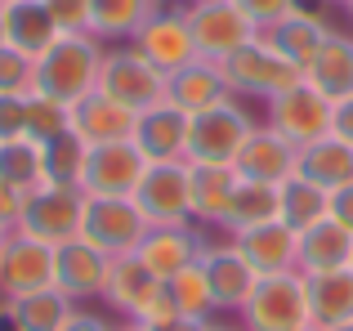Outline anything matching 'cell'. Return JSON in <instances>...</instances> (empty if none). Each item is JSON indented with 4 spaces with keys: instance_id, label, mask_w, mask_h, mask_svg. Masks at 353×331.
<instances>
[{
    "instance_id": "6",
    "label": "cell",
    "mask_w": 353,
    "mask_h": 331,
    "mask_svg": "<svg viewBox=\"0 0 353 331\" xmlns=\"http://www.w3.org/2000/svg\"><path fill=\"white\" fill-rule=\"evenodd\" d=\"M99 94H108L112 103L130 108V112H148V108L165 103V77L143 59L139 50H125V54H108L103 68H99Z\"/></svg>"
},
{
    "instance_id": "8",
    "label": "cell",
    "mask_w": 353,
    "mask_h": 331,
    "mask_svg": "<svg viewBox=\"0 0 353 331\" xmlns=\"http://www.w3.org/2000/svg\"><path fill=\"white\" fill-rule=\"evenodd\" d=\"M188 18V32H192V45H197L201 59L219 63L228 59L233 50H241L246 41H255V23L233 5V0H197Z\"/></svg>"
},
{
    "instance_id": "38",
    "label": "cell",
    "mask_w": 353,
    "mask_h": 331,
    "mask_svg": "<svg viewBox=\"0 0 353 331\" xmlns=\"http://www.w3.org/2000/svg\"><path fill=\"white\" fill-rule=\"evenodd\" d=\"M36 59H27L14 45H0V94H32Z\"/></svg>"
},
{
    "instance_id": "31",
    "label": "cell",
    "mask_w": 353,
    "mask_h": 331,
    "mask_svg": "<svg viewBox=\"0 0 353 331\" xmlns=\"http://www.w3.org/2000/svg\"><path fill=\"white\" fill-rule=\"evenodd\" d=\"M0 179L9 188H18L23 197H32L36 188H45V161H41V143L36 139H5L0 143Z\"/></svg>"
},
{
    "instance_id": "10",
    "label": "cell",
    "mask_w": 353,
    "mask_h": 331,
    "mask_svg": "<svg viewBox=\"0 0 353 331\" xmlns=\"http://www.w3.org/2000/svg\"><path fill=\"white\" fill-rule=\"evenodd\" d=\"M143 170H148V161H143V152L134 148V139L99 143L85 157L81 188H85V197H134Z\"/></svg>"
},
{
    "instance_id": "34",
    "label": "cell",
    "mask_w": 353,
    "mask_h": 331,
    "mask_svg": "<svg viewBox=\"0 0 353 331\" xmlns=\"http://www.w3.org/2000/svg\"><path fill=\"white\" fill-rule=\"evenodd\" d=\"M85 157H90V143L81 139L77 130H68V134H59V139L41 143L45 183H68V188H81V174H85Z\"/></svg>"
},
{
    "instance_id": "2",
    "label": "cell",
    "mask_w": 353,
    "mask_h": 331,
    "mask_svg": "<svg viewBox=\"0 0 353 331\" xmlns=\"http://www.w3.org/2000/svg\"><path fill=\"white\" fill-rule=\"evenodd\" d=\"M81 219H85V188L45 183L27 197L23 215H18V233L36 237L45 246H63L81 237Z\"/></svg>"
},
{
    "instance_id": "20",
    "label": "cell",
    "mask_w": 353,
    "mask_h": 331,
    "mask_svg": "<svg viewBox=\"0 0 353 331\" xmlns=\"http://www.w3.org/2000/svg\"><path fill=\"white\" fill-rule=\"evenodd\" d=\"M197 264H201V273H206V287H210L215 309H241L246 296H250V287L259 282L255 269L241 260L237 246H206Z\"/></svg>"
},
{
    "instance_id": "12",
    "label": "cell",
    "mask_w": 353,
    "mask_h": 331,
    "mask_svg": "<svg viewBox=\"0 0 353 331\" xmlns=\"http://www.w3.org/2000/svg\"><path fill=\"white\" fill-rule=\"evenodd\" d=\"M268 117H273V130L282 139H291L295 148H309V143L331 134V103L313 86H304V81L295 90H286V94H277Z\"/></svg>"
},
{
    "instance_id": "40",
    "label": "cell",
    "mask_w": 353,
    "mask_h": 331,
    "mask_svg": "<svg viewBox=\"0 0 353 331\" xmlns=\"http://www.w3.org/2000/svg\"><path fill=\"white\" fill-rule=\"evenodd\" d=\"M41 5L50 9L59 32H81V27H90V0H41Z\"/></svg>"
},
{
    "instance_id": "51",
    "label": "cell",
    "mask_w": 353,
    "mask_h": 331,
    "mask_svg": "<svg viewBox=\"0 0 353 331\" xmlns=\"http://www.w3.org/2000/svg\"><path fill=\"white\" fill-rule=\"evenodd\" d=\"M295 331H318V327H313V323H309V327H295Z\"/></svg>"
},
{
    "instance_id": "33",
    "label": "cell",
    "mask_w": 353,
    "mask_h": 331,
    "mask_svg": "<svg viewBox=\"0 0 353 331\" xmlns=\"http://www.w3.org/2000/svg\"><path fill=\"white\" fill-rule=\"evenodd\" d=\"M282 215V188L273 183H255V179H237L233 206H228V224L237 228H255V224H273Z\"/></svg>"
},
{
    "instance_id": "29",
    "label": "cell",
    "mask_w": 353,
    "mask_h": 331,
    "mask_svg": "<svg viewBox=\"0 0 353 331\" xmlns=\"http://www.w3.org/2000/svg\"><path fill=\"white\" fill-rule=\"evenodd\" d=\"M157 282H161V278H152V273H148V264L139 260V255H117V260H112V273H108V291H103V296L112 300L117 309L143 318V309H148V300H152Z\"/></svg>"
},
{
    "instance_id": "18",
    "label": "cell",
    "mask_w": 353,
    "mask_h": 331,
    "mask_svg": "<svg viewBox=\"0 0 353 331\" xmlns=\"http://www.w3.org/2000/svg\"><path fill=\"white\" fill-rule=\"evenodd\" d=\"M327 36L331 32L322 27L318 14H309V9H291V14H282L277 23H268L259 41H264L268 50H277L291 68H300V77H304V68L318 59V50H322Z\"/></svg>"
},
{
    "instance_id": "19",
    "label": "cell",
    "mask_w": 353,
    "mask_h": 331,
    "mask_svg": "<svg viewBox=\"0 0 353 331\" xmlns=\"http://www.w3.org/2000/svg\"><path fill=\"white\" fill-rule=\"evenodd\" d=\"M224 99H228V81L219 72V63H210V59H192L188 68L165 77V103H174L188 117L206 112V108H219Z\"/></svg>"
},
{
    "instance_id": "44",
    "label": "cell",
    "mask_w": 353,
    "mask_h": 331,
    "mask_svg": "<svg viewBox=\"0 0 353 331\" xmlns=\"http://www.w3.org/2000/svg\"><path fill=\"white\" fill-rule=\"evenodd\" d=\"M143 331H206L210 323L206 318H192V314H179V318H157V323H139Z\"/></svg>"
},
{
    "instance_id": "52",
    "label": "cell",
    "mask_w": 353,
    "mask_h": 331,
    "mask_svg": "<svg viewBox=\"0 0 353 331\" xmlns=\"http://www.w3.org/2000/svg\"><path fill=\"white\" fill-rule=\"evenodd\" d=\"M121 331H143V327H139V323H134V327H121Z\"/></svg>"
},
{
    "instance_id": "5",
    "label": "cell",
    "mask_w": 353,
    "mask_h": 331,
    "mask_svg": "<svg viewBox=\"0 0 353 331\" xmlns=\"http://www.w3.org/2000/svg\"><path fill=\"white\" fill-rule=\"evenodd\" d=\"M250 331H295L309 327V296H304V273H277V278H259L250 287L246 305Z\"/></svg>"
},
{
    "instance_id": "37",
    "label": "cell",
    "mask_w": 353,
    "mask_h": 331,
    "mask_svg": "<svg viewBox=\"0 0 353 331\" xmlns=\"http://www.w3.org/2000/svg\"><path fill=\"white\" fill-rule=\"evenodd\" d=\"M68 130H72V108L54 103V99H45V94H27V139L50 143Z\"/></svg>"
},
{
    "instance_id": "26",
    "label": "cell",
    "mask_w": 353,
    "mask_h": 331,
    "mask_svg": "<svg viewBox=\"0 0 353 331\" xmlns=\"http://www.w3.org/2000/svg\"><path fill=\"white\" fill-rule=\"evenodd\" d=\"M188 183H192V215L228 224V206H233V192H237V170L233 166L188 161Z\"/></svg>"
},
{
    "instance_id": "47",
    "label": "cell",
    "mask_w": 353,
    "mask_h": 331,
    "mask_svg": "<svg viewBox=\"0 0 353 331\" xmlns=\"http://www.w3.org/2000/svg\"><path fill=\"white\" fill-rule=\"evenodd\" d=\"M0 331H18V323H14V314H9V305H5V314H0Z\"/></svg>"
},
{
    "instance_id": "30",
    "label": "cell",
    "mask_w": 353,
    "mask_h": 331,
    "mask_svg": "<svg viewBox=\"0 0 353 331\" xmlns=\"http://www.w3.org/2000/svg\"><path fill=\"white\" fill-rule=\"evenodd\" d=\"M331 215V192H322L318 183L300 179V174H291V179L282 183V224L291 228V233H304V228H313L318 219Z\"/></svg>"
},
{
    "instance_id": "32",
    "label": "cell",
    "mask_w": 353,
    "mask_h": 331,
    "mask_svg": "<svg viewBox=\"0 0 353 331\" xmlns=\"http://www.w3.org/2000/svg\"><path fill=\"white\" fill-rule=\"evenodd\" d=\"M9 314H14L18 331H63V323H68L77 309H72V300L63 296L59 287H50V291H36V296L9 300Z\"/></svg>"
},
{
    "instance_id": "56",
    "label": "cell",
    "mask_w": 353,
    "mask_h": 331,
    "mask_svg": "<svg viewBox=\"0 0 353 331\" xmlns=\"http://www.w3.org/2000/svg\"><path fill=\"white\" fill-rule=\"evenodd\" d=\"M349 269H353V255H349Z\"/></svg>"
},
{
    "instance_id": "11",
    "label": "cell",
    "mask_w": 353,
    "mask_h": 331,
    "mask_svg": "<svg viewBox=\"0 0 353 331\" xmlns=\"http://www.w3.org/2000/svg\"><path fill=\"white\" fill-rule=\"evenodd\" d=\"M50 287H54V246L23 233L5 237V246H0V291H5V300L36 296V291Z\"/></svg>"
},
{
    "instance_id": "48",
    "label": "cell",
    "mask_w": 353,
    "mask_h": 331,
    "mask_svg": "<svg viewBox=\"0 0 353 331\" xmlns=\"http://www.w3.org/2000/svg\"><path fill=\"white\" fill-rule=\"evenodd\" d=\"M5 18H9V5L0 0V45H5Z\"/></svg>"
},
{
    "instance_id": "45",
    "label": "cell",
    "mask_w": 353,
    "mask_h": 331,
    "mask_svg": "<svg viewBox=\"0 0 353 331\" xmlns=\"http://www.w3.org/2000/svg\"><path fill=\"white\" fill-rule=\"evenodd\" d=\"M331 219H336V224H345L349 233H353V183H345V188L331 192Z\"/></svg>"
},
{
    "instance_id": "54",
    "label": "cell",
    "mask_w": 353,
    "mask_h": 331,
    "mask_svg": "<svg viewBox=\"0 0 353 331\" xmlns=\"http://www.w3.org/2000/svg\"><path fill=\"white\" fill-rule=\"evenodd\" d=\"M206 331H224V327H206Z\"/></svg>"
},
{
    "instance_id": "9",
    "label": "cell",
    "mask_w": 353,
    "mask_h": 331,
    "mask_svg": "<svg viewBox=\"0 0 353 331\" xmlns=\"http://www.w3.org/2000/svg\"><path fill=\"white\" fill-rule=\"evenodd\" d=\"M255 130L250 117L241 112L237 103H219L206 108V112L192 117V130H188V161H210V166H233V157L241 152L246 134Z\"/></svg>"
},
{
    "instance_id": "49",
    "label": "cell",
    "mask_w": 353,
    "mask_h": 331,
    "mask_svg": "<svg viewBox=\"0 0 353 331\" xmlns=\"http://www.w3.org/2000/svg\"><path fill=\"white\" fill-rule=\"evenodd\" d=\"M327 331H353V323H340V327H327Z\"/></svg>"
},
{
    "instance_id": "17",
    "label": "cell",
    "mask_w": 353,
    "mask_h": 331,
    "mask_svg": "<svg viewBox=\"0 0 353 331\" xmlns=\"http://www.w3.org/2000/svg\"><path fill=\"white\" fill-rule=\"evenodd\" d=\"M295 157H300V148L291 139H282L277 130H250L241 152L233 157V170H237V179H255V183L282 188L295 174Z\"/></svg>"
},
{
    "instance_id": "39",
    "label": "cell",
    "mask_w": 353,
    "mask_h": 331,
    "mask_svg": "<svg viewBox=\"0 0 353 331\" xmlns=\"http://www.w3.org/2000/svg\"><path fill=\"white\" fill-rule=\"evenodd\" d=\"M27 134V94H0V143Z\"/></svg>"
},
{
    "instance_id": "3",
    "label": "cell",
    "mask_w": 353,
    "mask_h": 331,
    "mask_svg": "<svg viewBox=\"0 0 353 331\" xmlns=\"http://www.w3.org/2000/svg\"><path fill=\"white\" fill-rule=\"evenodd\" d=\"M148 219L134 206V197H85V219H81V237L90 246L117 260V255H134L139 242L148 237Z\"/></svg>"
},
{
    "instance_id": "41",
    "label": "cell",
    "mask_w": 353,
    "mask_h": 331,
    "mask_svg": "<svg viewBox=\"0 0 353 331\" xmlns=\"http://www.w3.org/2000/svg\"><path fill=\"white\" fill-rule=\"evenodd\" d=\"M233 5H237L255 27H268V23H277L282 14H291L295 0H233Z\"/></svg>"
},
{
    "instance_id": "50",
    "label": "cell",
    "mask_w": 353,
    "mask_h": 331,
    "mask_svg": "<svg viewBox=\"0 0 353 331\" xmlns=\"http://www.w3.org/2000/svg\"><path fill=\"white\" fill-rule=\"evenodd\" d=\"M5 5H32V0H5Z\"/></svg>"
},
{
    "instance_id": "22",
    "label": "cell",
    "mask_w": 353,
    "mask_h": 331,
    "mask_svg": "<svg viewBox=\"0 0 353 331\" xmlns=\"http://www.w3.org/2000/svg\"><path fill=\"white\" fill-rule=\"evenodd\" d=\"M72 130H77L90 148H99V143H121V139L134 134V112L94 90V94H85L72 108Z\"/></svg>"
},
{
    "instance_id": "28",
    "label": "cell",
    "mask_w": 353,
    "mask_h": 331,
    "mask_svg": "<svg viewBox=\"0 0 353 331\" xmlns=\"http://www.w3.org/2000/svg\"><path fill=\"white\" fill-rule=\"evenodd\" d=\"M59 23L50 18V9L41 5V0H32V5H9V18H5V45H14V50H23L27 59H41L45 50H50L54 41H59Z\"/></svg>"
},
{
    "instance_id": "25",
    "label": "cell",
    "mask_w": 353,
    "mask_h": 331,
    "mask_svg": "<svg viewBox=\"0 0 353 331\" xmlns=\"http://www.w3.org/2000/svg\"><path fill=\"white\" fill-rule=\"evenodd\" d=\"M304 86H313L331 108H336L340 99H349L353 94V41L327 36L322 50H318V59L304 68Z\"/></svg>"
},
{
    "instance_id": "35",
    "label": "cell",
    "mask_w": 353,
    "mask_h": 331,
    "mask_svg": "<svg viewBox=\"0 0 353 331\" xmlns=\"http://www.w3.org/2000/svg\"><path fill=\"white\" fill-rule=\"evenodd\" d=\"M152 18V0H90L94 36H134Z\"/></svg>"
},
{
    "instance_id": "13",
    "label": "cell",
    "mask_w": 353,
    "mask_h": 331,
    "mask_svg": "<svg viewBox=\"0 0 353 331\" xmlns=\"http://www.w3.org/2000/svg\"><path fill=\"white\" fill-rule=\"evenodd\" d=\"M188 130H192V117L179 112L174 103H157L148 112L134 117V148L143 152L148 166L157 161H188Z\"/></svg>"
},
{
    "instance_id": "36",
    "label": "cell",
    "mask_w": 353,
    "mask_h": 331,
    "mask_svg": "<svg viewBox=\"0 0 353 331\" xmlns=\"http://www.w3.org/2000/svg\"><path fill=\"white\" fill-rule=\"evenodd\" d=\"M165 291H170V300H174V309H179V314L206 318L210 309H215V300H210V287H206V273H201V264H188L183 273L165 278Z\"/></svg>"
},
{
    "instance_id": "42",
    "label": "cell",
    "mask_w": 353,
    "mask_h": 331,
    "mask_svg": "<svg viewBox=\"0 0 353 331\" xmlns=\"http://www.w3.org/2000/svg\"><path fill=\"white\" fill-rule=\"evenodd\" d=\"M23 206H27V197L0 179V228H18V215H23Z\"/></svg>"
},
{
    "instance_id": "1",
    "label": "cell",
    "mask_w": 353,
    "mask_h": 331,
    "mask_svg": "<svg viewBox=\"0 0 353 331\" xmlns=\"http://www.w3.org/2000/svg\"><path fill=\"white\" fill-rule=\"evenodd\" d=\"M99 68H103V54L90 41L85 32H63L50 50L36 59V81L32 94H45L63 108H77L85 94H94L99 86Z\"/></svg>"
},
{
    "instance_id": "43",
    "label": "cell",
    "mask_w": 353,
    "mask_h": 331,
    "mask_svg": "<svg viewBox=\"0 0 353 331\" xmlns=\"http://www.w3.org/2000/svg\"><path fill=\"white\" fill-rule=\"evenodd\" d=\"M331 134L345 139V143H353V94L340 99V103L331 108Z\"/></svg>"
},
{
    "instance_id": "46",
    "label": "cell",
    "mask_w": 353,
    "mask_h": 331,
    "mask_svg": "<svg viewBox=\"0 0 353 331\" xmlns=\"http://www.w3.org/2000/svg\"><path fill=\"white\" fill-rule=\"evenodd\" d=\"M63 331H112V327H108V318H99V314H72L68 323H63Z\"/></svg>"
},
{
    "instance_id": "4",
    "label": "cell",
    "mask_w": 353,
    "mask_h": 331,
    "mask_svg": "<svg viewBox=\"0 0 353 331\" xmlns=\"http://www.w3.org/2000/svg\"><path fill=\"white\" fill-rule=\"evenodd\" d=\"M219 72H224L228 90H241V94H286V90L300 86V68H291V63L282 59L277 50H268L264 41H246L241 50H233L228 59H219Z\"/></svg>"
},
{
    "instance_id": "24",
    "label": "cell",
    "mask_w": 353,
    "mask_h": 331,
    "mask_svg": "<svg viewBox=\"0 0 353 331\" xmlns=\"http://www.w3.org/2000/svg\"><path fill=\"white\" fill-rule=\"evenodd\" d=\"M295 174L318 183L322 192L345 188V183H353V143L336 139V134L309 143V148H300V157H295Z\"/></svg>"
},
{
    "instance_id": "23",
    "label": "cell",
    "mask_w": 353,
    "mask_h": 331,
    "mask_svg": "<svg viewBox=\"0 0 353 331\" xmlns=\"http://www.w3.org/2000/svg\"><path fill=\"white\" fill-rule=\"evenodd\" d=\"M134 255L148 264L152 278L165 282V278H174V273H183L188 264H197L201 246H197V237H192L183 224H174V228H148V237L139 242Z\"/></svg>"
},
{
    "instance_id": "53",
    "label": "cell",
    "mask_w": 353,
    "mask_h": 331,
    "mask_svg": "<svg viewBox=\"0 0 353 331\" xmlns=\"http://www.w3.org/2000/svg\"><path fill=\"white\" fill-rule=\"evenodd\" d=\"M0 246H5V228H0Z\"/></svg>"
},
{
    "instance_id": "16",
    "label": "cell",
    "mask_w": 353,
    "mask_h": 331,
    "mask_svg": "<svg viewBox=\"0 0 353 331\" xmlns=\"http://www.w3.org/2000/svg\"><path fill=\"white\" fill-rule=\"evenodd\" d=\"M233 246L241 251V260L255 269V278L295 273V264H300V233H291L282 219H273V224H255V228H241Z\"/></svg>"
},
{
    "instance_id": "27",
    "label": "cell",
    "mask_w": 353,
    "mask_h": 331,
    "mask_svg": "<svg viewBox=\"0 0 353 331\" xmlns=\"http://www.w3.org/2000/svg\"><path fill=\"white\" fill-rule=\"evenodd\" d=\"M353 255V233L336 219H318L313 228L300 233V269L304 273H322V269H345Z\"/></svg>"
},
{
    "instance_id": "55",
    "label": "cell",
    "mask_w": 353,
    "mask_h": 331,
    "mask_svg": "<svg viewBox=\"0 0 353 331\" xmlns=\"http://www.w3.org/2000/svg\"><path fill=\"white\" fill-rule=\"evenodd\" d=\"M345 5H349V9H353V0H345Z\"/></svg>"
},
{
    "instance_id": "7",
    "label": "cell",
    "mask_w": 353,
    "mask_h": 331,
    "mask_svg": "<svg viewBox=\"0 0 353 331\" xmlns=\"http://www.w3.org/2000/svg\"><path fill=\"white\" fill-rule=\"evenodd\" d=\"M134 206L152 228H174L192 215V183H188V161H157L143 170L134 188Z\"/></svg>"
},
{
    "instance_id": "14",
    "label": "cell",
    "mask_w": 353,
    "mask_h": 331,
    "mask_svg": "<svg viewBox=\"0 0 353 331\" xmlns=\"http://www.w3.org/2000/svg\"><path fill=\"white\" fill-rule=\"evenodd\" d=\"M108 273H112V260H108L99 246H90L85 237L54 246V287H59L68 300L103 296L108 291Z\"/></svg>"
},
{
    "instance_id": "15",
    "label": "cell",
    "mask_w": 353,
    "mask_h": 331,
    "mask_svg": "<svg viewBox=\"0 0 353 331\" xmlns=\"http://www.w3.org/2000/svg\"><path fill=\"white\" fill-rule=\"evenodd\" d=\"M134 41H139V54H143L161 77H170V72L188 68L192 59H201L197 45H192V32H188V18L183 14H152L134 32Z\"/></svg>"
},
{
    "instance_id": "21",
    "label": "cell",
    "mask_w": 353,
    "mask_h": 331,
    "mask_svg": "<svg viewBox=\"0 0 353 331\" xmlns=\"http://www.w3.org/2000/svg\"><path fill=\"white\" fill-rule=\"evenodd\" d=\"M304 296H309V323L318 331L353 323V269H322L304 273Z\"/></svg>"
}]
</instances>
